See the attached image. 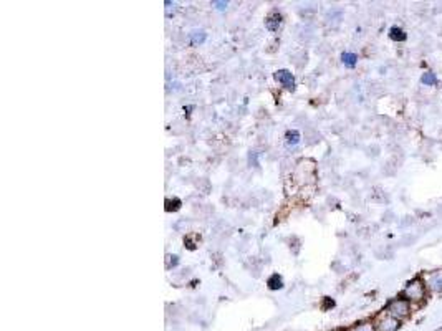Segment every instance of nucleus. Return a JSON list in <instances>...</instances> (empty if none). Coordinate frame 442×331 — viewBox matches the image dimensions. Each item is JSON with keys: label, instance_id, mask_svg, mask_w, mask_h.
I'll use <instances>...</instances> for the list:
<instances>
[{"label": "nucleus", "instance_id": "obj_1", "mask_svg": "<svg viewBox=\"0 0 442 331\" xmlns=\"http://www.w3.org/2000/svg\"><path fill=\"white\" fill-rule=\"evenodd\" d=\"M426 291H427L426 282H424L422 278L417 277V278H413V280L406 285L402 297H404L406 300H409L411 303H419V302H422V300L426 298Z\"/></svg>", "mask_w": 442, "mask_h": 331}, {"label": "nucleus", "instance_id": "obj_2", "mask_svg": "<svg viewBox=\"0 0 442 331\" xmlns=\"http://www.w3.org/2000/svg\"><path fill=\"white\" fill-rule=\"evenodd\" d=\"M384 311L389 313L391 316L397 318L399 321H402V320H406V318L411 315V302H409V300H406L404 297L393 298L391 302H388L386 310H384Z\"/></svg>", "mask_w": 442, "mask_h": 331}, {"label": "nucleus", "instance_id": "obj_3", "mask_svg": "<svg viewBox=\"0 0 442 331\" xmlns=\"http://www.w3.org/2000/svg\"><path fill=\"white\" fill-rule=\"evenodd\" d=\"M401 326H402V321H399L394 316H391L386 311L379 313V315L376 316V320H374L376 331H399Z\"/></svg>", "mask_w": 442, "mask_h": 331}, {"label": "nucleus", "instance_id": "obj_4", "mask_svg": "<svg viewBox=\"0 0 442 331\" xmlns=\"http://www.w3.org/2000/svg\"><path fill=\"white\" fill-rule=\"evenodd\" d=\"M275 80H277L280 85L285 86L287 90L293 91L295 90V76L292 75V71H288V70H278V71H275Z\"/></svg>", "mask_w": 442, "mask_h": 331}, {"label": "nucleus", "instance_id": "obj_5", "mask_svg": "<svg viewBox=\"0 0 442 331\" xmlns=\"http://www.w3.org/2000/svg\"><path fill=\"white\" fill-rule=\"evenodd\" d=\"M426 286L434 293H442V270H437V272H432L431 275L427 277Z\"/></svg>", "mask_w": 442, "mask_h": 331}, {"label": "nucleus", "instance_id": "obj_6", "mask_svg": "<svg viewBox=\"0 0 442 331\" xmlns=\"http://www.w3.org/2000/svg\"><path fill=\"white\" fill-rule=\"evenodd\" d=\"M280 25H282V15H280L278 12H272V14L265 19V27H267V30H270V32H277L280 28Z\"/></svg>", "mask_w": 442, "mask_h": 331}, {"label": "nucleus", "instance_id": "obj_7", "mask_svg": "<svg viewBox=\"0 0 442 331\" xmlns=\"http://www.w3.org/2000/svg\"><path fill=\"white\" fill-rule=\"evenodd\" d=\"M341 62L346 68H354L358 63V55L351 53V51H344V53H341Z\"/></svg>", "mask_w": 442, "mask_h": 331}, {"label": "nucleus", "instance_id": "obj_8", "mask_svg": "<svg viewBox=\"0 0 442 331\" xmlns=\"http://www.w3.org/2000/svg\"><path fill=\"white\" fill-rule=\"evenodd\" d=\"M388 35L393 42H404L406 38H408V35H406V32L401 27H391Z\"/></svg>", "mask_w": 442, "mask_h": 331}, {"label": "nucleus", "instance_id": "obj_9", "mask_svg": "<svg viewBox=\"0 0 442 331\" xmlns=\"http://www.w3.org/2000/svg\"><path fill=\"white\" fill-rule=\"evenodd\" d=\"M300 139H301V134H300V131H296V129H288L287 131V134H285V142H287V146H296L300 142Z\"/></svg>", "mask_w": 442, "mask_h": 331}, {"label": "nucleus", "instance_id": "obj_10", "mask_svg": "<svg viewBox=\"0 0 442 331\" xmlns=\"http://www.w3.org/2000/svg\"><path fill=\"white\" fill-rule=\"evenodd\" d=\"M267 285H269L270 290H282L283 288V278L280 277L278 273H273V275L267 280Z\"/></svg>", "mask_w": 442, "mask_h": 331}, {"label": "nucleus", "instance_id": "obj_11", "mask_svg": "<svg viewBox=\"0 0 442 331\" xmlns=\"http://www.w3.org/2000/svg\"><path fill=\"white\" fill-rule=\"evenodd\" d=\"M205 38H207V35H205L204 30H194V32L191 33V45H194V47L202 45L205 42Z\"/></svg>", "mask_w": 442, "mask_h": 331}, {"label": "nucleus", "instance_id": "obj_12", "mask_svg": "<svg viewBox=\"0 0 442 331\" xmlns=\"http://www.w3.org/2000/svg\"><path fill=\"white\" fill-rule=\"evenodd\" d=\"M421 83L424 86H436L437 85V76L436 73L432 71H426L424 75L421 76Z\"/></svg>", "mask_w": 442, "mask_h": 331}, {"label": "nucleus", "instance_id": "obj_13", "mask_svg": "<svg viewBox=\"0 0 442 331\" xmlns=\"http://www.w3.org/2000/svg\"><path fill=\"white\" fill-rule=\"evenodd\" d=\"M349 331H376V328L374 323H371V321H363V323H358L353 328H349Z\"/></svg>", "mask_w": 442, "mask_h": 331}, {"label": "nucleus", "instance_id": "obj_14", "mask_svg": "<svg viewBox=\"0 0 442 331\" xmlns=\"http://www.w3.org/2000/svg\"><path fill=\"white\" fill-rule=\"evenodd\" d=\"M212 5L216 7L217 10H225V8H227V2H217V0H216V2H212Z\"/></svg>", "mask_w": 442, "mask_h": 331}, {"label": "nucleus", "instance_id": "obj_15", "mask_svg": "<svg viewBox=\"0 0 442 331\" xmlns=\"http://www.w3.org/2000/svg\"><path fill=\"white\" fill-rule=\"evenodd\" d=\"M169 259H171V263H169L171 267H176V265L179 263V257L177 255H172V257H169Z\"/></svg>", "mask_w": 442, "mask_h": 331}]
</instances>
